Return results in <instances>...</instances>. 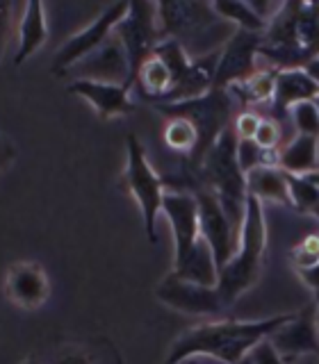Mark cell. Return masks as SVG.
Returning <instances> with one entry per match:
<instances>
[{
	"instance_id": "5b68a950",
	"label": "cell",
	"mask_w": 319,
	"mask_h": 364,
	"mask_svg": "<svg viewBox=\"0 0 319 364\" xmlns=\"http://www.w3.org/2000/svg\"><path fill=\"white\" fill-rule=\"evenodd\" d=\"M125 146H128V162H125L123 182H125V187H128V191L135 196L137 205H140L148 239L155 242L157 239L155 221H157L160 212H162L167 182L162 176L155 173V168L151 166V162H148V157H146L142 141L137 139L135 134H128Z\"/></svg>"
},
{
	"instance_id": "d6986e66",
	"label": "cell",
	"mask_w": 319,
	"mask_h": 364,
	"mask_svg": "<svg viewBox=\"0 0 319 364\" xmlns=\"http://www.w3.org/2000/svg\"><path fill=\"white\" fill-rule=\"evenodd\" d=\"M278 166L290 176H308L319 171V139L305 134H294L281 148Z\"/></svg>"
},
{
	"instance_id": "ffe728a7",
	"label": "cell",
	"mask_w": 319,
	"mask_h": 364,
	"mask_svg": "<svg viewBox=\"0 0 319 364\" xmlns=\"http://www.w3.org/2000/svg\"><path fill=\"white\" fill-rule=\"evenodd\" d=\"M246 187L251 196L260 200H271L292 208V193L288 173L278 166H258L246 173Z\"/></svg>"
},
{
	"instance_id": "484cf974",
	"label": "cell",
	"mask_w": 319,
	"mask_h": 364,
	"mask_svg": "<svg viewBox=\"0 0 319 364\" xmlns=\"http://www.w3.org/2000/svg\"><path fill=\"white\" fill-rule=\"evenodd\" d=\"M256 144L265 151H281L283 148V123L276 119L265 117L256 132Z\"/></svg>"
},
{
	"instance_id": "8d00e7d4",
	"label": "cell",
	"mask_w": 319,
	"mask_h": 364,
	"mask_svg": "<svg viewBox=\"0 0 319 364\" xmlns=\"http://www.w3.org/2000/svg\"><path fill=\"white\" fill-rule=\"evenodd\" d=\"M237 364H253V362H251V358L246 355V358H242V360H239Z\"/></svg>"
},
{
	"instance_id": "83f0119b",
	"label": "cell",
	"mask_w": 319,
	"mask_h": 364,
	"mask_svg": "<svg viewBox=\"0 0 319 364\" xmlns=\"http://www.w3.org/2000/svg\"><path fill=\"white\" fill-rule=\"evenodd\" d=\"M262 123V117H258L256 112H242L237 114L235 121H233V128L237 139H256V132Z\"/></svg>"
},
{
	"instance_id": "4316f807",
	"label": "cell",
	"mask_w": 319,
	"mask_h": 364,
	"mask_svg": "<svg viewBox=\"0 0 319 364\" xmlns=\"http://www.w3.org/2000/svg\"><path fill=\"white\" fill-rule=\"evenodd\" d=\"M292 264L296 271L301 269H308L319 262V235H313V237H305L299 246L292 248Z\"/></svg>"
},
{
	"instance_id": "277c9868",
	"label": "cell",
	"mask_w": 319,
	"mask_h": 364,
	"mask_svg": "<svg viewBox=\"0 0 319 364\" xmlns=\"http://www.w3.org/2000/svg\"><path fill=\"white\" fill-rule=\"evenodd\" d=\"M237 107V100L228 89L212 87L205 96L182 100V102H167V105H155V109L164 117L174 119L182 117L194 123V128L199 132V146L187 157L189 168L199 171L203 157L208 155L210 148L216 144V139L231 128V117Z\"/></svg>"
},
{
	"instance_id": "7a4b0ae2",
	"label": "cell",
	"mask_w": 319,
	"mask_h": 364,
	"mask_svg": "<svg viewBox=\"0 0 319 364\" xmlns=\"http://www.w3.org/2000/svg\"><path fill=\"white\" fill-rule=\"evenodd\" d=\"M237 134L231 125L216 144L203 157L199 176L201 185L208 187L216 198H219L224 212L228 214L231 223L242 232L244 216H246V200H249V187H246V173L237 162Z\"/></svg>"
},
{
	"instance_id": "4fadbf2b",
	"label": "cell",
	"mask_w": 319,
	"mask_h": 364,
	"mask_svg": "<svg viewBox=\"0 0 319 364\" xmlns=\"http://www.w3.org/2000/svg\"><path fill=\"white\" fill-rule=\"evenodd\" d=\"M162 212L171 225V232H174V264H180L182 259L192 255V250L203 239L199 200L192 191L167 189Z\"/></svg>"
},
{
	"instance_id": "3957f363",
	"label": "cell",
	"mask_w": 319,
	"mask_h": 364,
	"mask_svg": "<svg viewBox=\"0 0 319 364\" xmlns=\"http://www.w3.org/2000/svg\"><path fill=\"white\" fill-rule=\"evenodd\" d=\"M267 248V225L265 212H262V200L251 196L246 200V216L239 235V248L233 259L219 273V291L224 294L226 303H235L244 291H249L260 278L262 259H265Z\"/></svg>"
},
{
	"instance_id": "8fae6325",
	"label": "cell",
	"mask_w": 319,
	"mask_h": 364,
	"mask_svg": "<svg viewBox=\"0 0 319 364\" xmlns=\"http://www.w3.org/2000/svg\"><path fill=\"white\" fill-rule=\"evenodd\" d=\"M73 80H89V82H105V85H125L132 89V64L125 53L123 41L112 34L103 41L98 48L87 55L83 62H78L71 71Z\"/></svg>"
},
{
	"instance_id": "f546056e",
	"label": "cell",
	"mask_w": 319,
	"mask_h": 364,
	"mask_svg": "<svg viewBox=\"0 0 319 364\" xmlns=\"http://www.w3.org/2000/svg\"><path fill=\"white\" fill-rule=\"evenodd\" d=\"M53 364H94V362L89 360L87 353L78 350V348H71V350L60 353V355L55 358V362H53Z\"/></svg>"
},
{
	"instance_id": "d6a6232c",
	"label": "cell",
	"mask_w": 319,
	"mask_h": 364,
	"mask_svg": "<svg viewBox=\"0 0 319 364\" xmlns=\"http://www.w3.org/2000/svg\"><path fill=\"white\" fill-rule=\"evenodd\" d=\"M290 364H319V355L317 353H313V355H301V358L292 360Z\"/></svg>"
},
{
	"instance_id": "30bf717a",
	"label": "cell",
	"mask_w": 319,
	"mask_h": 364,
	"mask_svg": "<svg viewBox=\"0 0 319 364\" xmlns=\"http://www.w3.org/2000/svg\"><path fill=\"white\" fill-rule=\"evenodd\" d=\"M155 296L160 303L174 307L178 312L197 314V316H216L226 312V299L219 287H208L192 280H182L178 276H167L155 287Z\"/></svg>"
},
{
	"instance_id": "1f68e13d",
	"label": "cell",
	"mask_w": 319,
	"mask_h": 364,
	"mask_svg": "<svg viewBox=\"0 0 319 364\" xmlns=\"http://www.w3.org/2000/svg\"><path fill=\"white\" fill-rule=\"evenodd\" d=\"M305 73L310 75V77L315 80V82L319 85V57H317V60H313L310 64L305 66Z\"/></svg>"
},
{
	"instance_id": "4dcf8cb0",
	"label": "cell",
	"mask_w": 319,
	"mask_h": 364,
	"mask_svg": "<svg viewBox=\"0 0 319 364\" xmlns=\"http://www.w3.org/2000/svg\"><path fill=\"white\" fill-rule=\"evenodd\" d=\"M299 273V278L310 287L315 294H319V262L313 267H308V269H301V271H296Z\"/></svg>"
},
{
	"instance_id": "f1b7e54d",
	"label": "cell",
	"mask_w": 319,
	"mask_h": 364,
	"mask_svg": "<svg viewBox=\"0 0 319 364\" xmlns=\"http://www.w3.org/2000/svg\"><path fill=\"white\" fill-rule=\"evenodd\" d=\"M249 358L253 364H288L283 360V355L271 346V341L265 339V341H260V344L249 353Z\"/></svg>"
},
{
	"instance_id": "8992f818",
	"label": "cell",
	"mask_w": 319,
	"mask_h": 364,
	"mask_svg": "<svg viewBox=\"0 0 319 364\" xmlns=\"http://www.w3.org/2000/svg\"><path fill=\"white\" fill-rule=\"evenodd\" d=\"M128 9H130V3H114L103 9L100 16L91 21L87 28L75 32L73 37H68L66 43L55 55L53 73L66 75L78 62H83L87 55L94 53L103 41L112 37L117 26L125 18V14H128Z\"/></svg>"
},
{
	"instance_id": "ba28073f",
	"label": "cell",
	"mask_w": 319,
	"mask_h": 364,
	"mask_svg": "<svg viewBox=\"0 0 319 364\" xmlns=\"http://www.w3.org/2000/svg\"><path fill=\"white\" fill-rule=\"evenodd\" d=\"M114 34L123 41L125 53L130 57L135 87L137 71L155 53V46L162 41L157 28V3H130L128 14L117 26Z\"/></svg>"
},
{
	"instance_id": "6da1fadb",
	"label": "cell",
	"mask_w": 319,
	"mask_h": 364,
	"mask_svg": "<svg viewBox=\"0 0 319 364\" xmlns=\"http://www.w3.org/2000/svg\"><path fill=\"white\" fill-rule=\"evenodd\" d=\"M294 314H278L260 321H208L185 330L169 348L164 364H182L189 358H214L226 364H237L260 341L269 339Z\"/></svg>"
},
{
	"instance_id": "e575fe53",
	"label": "cell",
	"mask_w": 319,
	"mask_h": 364,
	"mask_svg": "<svg viewBox=\"0 0 319 364\" xmlns=\"http://www.w3.org/2000/svg\"><path fill=\"white\" fill-rule=\"evenodd\" d=\"M315 301H317V307H315V312H317V326H319V294H315Z\"/></svg>"
},
{
	"instance_id": "603a6c76",
	"label": "cell",
	"mask_w": 319,
	"mask_h": 364,
	"mask_svg": "<svg viewBox=\"0 0 319 364\" xmlns=\"http://www.w3.org/2000/svg\"><path fill=\"white\" fill-rule=\"evenodd\" d=\"M164 144L171 148V151H178L189 157L199 146V132L194 128L192 121L182 119V117H174V119H169L167 128H164Z\"/></svg>"
},
{
	"instance_id": "2e32d148",
	"label": "cell",
	"mask_w": 319,
	"mask_h": 364,
	"mask_svg": "<svg viewBox=\"0 0 319 364\" xmlns=\"http://www.w3.org/2000/svg\"><path fill=\"white\" fill-rule=\"evenodd\" d=\"M319 96V85L305 73V68H283L276 75V91H273L271 112L278 123L290 119V109L305 100Z\"/></svg>"
},
{
	"instance_id": "ac0fdd59",
	"label": "cell",
	"mask_w": 319,
	"mask_h": 364,
	"mask_svg": "<svg viewBox=\"0 0 319 364\" xmlns=\"http://www.w3.org/2000/svg\"><path fill=\"white\" fill-rule=\"evenodd\" d=\"M16 34H19V46L14 55V64H23L37 53L48 39V23H46V9L39 0L23 5V14L16 23Z\"/></svg>"
},
{
	"instance_id": "5bb4252c",
	"label": "cell",
	"mask_w": 319,
	"mask_h": 364,
	"mask_svg": "<svg viewBox=\"0 0 319 364\" xmlns=\"http://www.w3.org/2000/svg\"><path fill=\"white\" fill-rule=\"evenodd\" d=\"M271 346L276 348L285 362H292L301 355H319V326L317 312L305 307L299 314H294L285 326L269 337Z\"/></svg>"
},
{
	"instance_id": "44dd1931",
	"label": "cell",
	"mask_w": 319,
	"mask_h": 364,
	"mask_svg": "<svg viewBox=\"0 0 319 364\" xmlns=\"http://www.w3.org/2000/svg\"><path fill=\"white\" fill-rule=\"evenodd\" d=\"M276 75L278 68H260L256 75H251L244 82H237L228 87V91L237 100V105H262V102L273 100V91H276Z\"/></svg>"
},
{
	"instance_id": "7402d4cb",
	"label": "cell",
	"mask_w": 319,
	"mask_h": 364,
	"mask_svg": "<svg viewBox=\"0 0 319 364\" xmlns=\"http://www.w3.org/2000/svg\"><path fill=\"white\" fill-rule=\"evenodd\" d=\"M214 9L226 23H235L237 30L260 32V34H265V30H267V21L258 14L251 3H239V0H219V3H214Z\"/></svg>"
},
{
	"instance_id": "e0dca14e",
	"label": "cell",
	"mask_w": 319,
	"mask_h": 364,
	"mask_svg": "<svg viewBox=\"0 0 319 364\" xmlns=\"http://www.w3.org/2000/svg\"><path fill=\"white\" fill-rule=\"evenodd\" d=\"M75 96L85 98L96 109L100 119L123 117L135 109L130 100V91L125 85H105V82H89V80H73L71 87Z\"/></svg>"
},
{
	"instance_id": "74e56055",
	"label": "cell",
	"mask_w": 319,
	"mask_h": 364,
	"mask_svg": "<svg viewBox=\"0 0 319 364\" xmlns=\"http://www.w3.org/2000/svg\"><path fill=\"white\" fill-rule=\"evenodd\" d=\"M313 102H315V107L319 109V96H315V100H313Z\"/></svg>"
},
{
	"instance_id": "9a60e30c",
	"label": "cell",
	"mask_w": 319,
	"mask_h": 364,
	"mask_svg": "<svg viewBox=\"0 0 319 364\" xmlns=\"http://www.w3.org/2000/svg\"><path fill=\"white\" fill-rule=\"evenodd\" d=\"M5 291L14 305L34 310L48 299V278H46L43 269L34 264V262H19V264H11L7 271Z\"/></svg>"
},
{
	"instance_id": "cb8c5ba5",
	"label": "cell",
	"mask_w": 319,
	"mask_h": 364,
	"mask_svg": "<svg viewBox=\"0 0 319 364\" xmlns=\"http://www.w3.org/2000/svg\"><path fill=\"white\" fill-rule=\"evenodd\" d=\"M288 182L292 193V208H296L299 212L315 214L319 219V189L315 182L308 176H290V173H288Z\"/></svg>"
},
{
	"instance_id": "836d02e7",
	"label": "cell",
	"mask_w": 319,
	"mask_h": 364,
	"mask_svg": "<svg viewBox=\"0 0 319 364\" xmlns=\"http://www.w3.org/2000/svg\"><path fill=\"white\" fill-rule=\"evenodd\" d=\"M308 178H310L315 185H317V189H319V171H315V173H308Z\"/></svg>"
},
{
	"instance_id": "9c48e42d",
	"label": "cell",
	"mask_w": 319,
	"mask_h": 364,
	"mask_svg": "<svg viewBox=\"0 0 319 364\" xmlns=\"http://www.w3.org/2000/svg\"><path fill=\"white\" fill-rule=\"evenodd\" d=\"M194 196L199 200V216H201V235L205 242L210 244L216 269H221L233 259V255L239 248V232L237 228L231 223L228 214L224 212L219 198L208 187H201L194 191Z\"/></svg>"
},
{
	"instance_id": "d590c367",
	"label": "cell",
	"mask_w": 319,
	"mask_h": 364,
	"mask_svg": "<svg viewBox=\"0 0 319 364\" xmlns=\"http://www.w3.org/2000/svg\"><path fill=\"white\" fill-rule=\"evenodd\" d=\"M21 364H41L39 360H34V358H28L26 362H21Z\"/></svg>"
},
{
	"instance_id": "7c38bea8",
	"label": "cell",
	"mask_w": 319,
	"mask_h": 364,
	"mask_svg": "<svg viewBox=\"0 0 319 364\" xmlns=\"http://www.w3.org/2000/svg\"><path fill=\"white\" fill-rule=\"evenodd\" d=\"M260 48H262L260 32L235 30L231 37H228V41L221 46L214 87L228 89L237 82H244L251 75H256L260 71V66H258Z\"/></svg>"
},
{
	"instance_id": "52a82bcc",
	"label": "cell",
	"mask_w": 319,
	"mask_h": 364,
	"mask_svg": "<svg viewBox=\"0 0 319 364\" xmlns=\"http://www.w3.org/2000/svg\"><path fill=\"white\" fill-rule=\"evenodd\" d=\"M226 23L216 14L214 3H197V0H171L157 3V28L162 39H178L182 46L192 34L208 32L210 28Z\"/></svg>"
},
{
	"instance_id": "d4e9b609",
	"label": "cell",
	"mask_w": 319,
	"mask_h": 364,
	"mask_svg": "<svg viewBox=\"0 0 319 364\" xmlns=\"http://www.w3.org/2000/svg\"><path fill=\"white\" fill-rule=\"evenodd\" d=\"M290 121L296 128V134H305V136H315V139H319V109L315 107L313 100L294 105L290 109Z\"/></svg>"
}]
</instances>
